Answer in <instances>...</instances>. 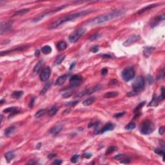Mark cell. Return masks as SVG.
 Instances as JSON below:
<instances>
[{
  "mask_svg": "<svg viewBox=\"0 0 165 165\" xmlns=\"http://www.w3.org/2000/svg\"><path fill=\"white\" fill-rule=\"evenodd\" d=\"M124 9H118L112 12H110L108 14L104 15H101L98 17L94 18L93 20H90V21L87 23V25L90 27L99 25L100 24H102L103 23H106L107 21H109L110 20L116 19L117 17L121 16L124 13Z\"/></svg>",
  "mask_w": 165,
  "mask_h": 165,
  "instance_id": "1",
  "label": "cell"
},
{
  "mask_svg": "<svg viewBox=\"0 0 165 165\" xmlns=\"http://www.w3.org/2000/svg\"><path fill=\"white\" fill-rule=\"evenodd\" d=\"M92 12L93 10H85L81 11V12H77V13H75V14H73L68 15V16H65V17H61L59 20H56V21L52 23L49 26V29H56V28H58L59 26H61V25L64 24V23H65L66 22L72 21H74L76 19H78V18L82 17V16H84L85 15L88 14H90V13Z\"/></svg>",
  "mask_w": 165,
  "mask_h": 165,
  "instance_id": "2",
  "label": "cell"
},
{
  "mask_svg": "<svg viewBox=\"0 0 165 165\" xmlns=\"http://www.w3.org/2000/svg\"><path fill=\"white\" fill-rule=\"evenodd\" d=\"M155 130V126L150 120H145L142 122L140 128V131L142 134L149 135L152 134Z\"/></svg>",
  "mask_w": 165,
  "mask_h": 165,
  "instance_id": "3",
  "label": "cell"
},
{
  "mask_svg": "<svg viewBox=\"0 0 165 165\" xmlns=\"http://www.w3.org/2000/svg\"><path fill=\"white\" fill-rule=\"evenodd\" d=\"M145 87V81L142 76L138 77L134 81L132 84V89L135 94H138L141 92L144 89Z\"/></svg>",
  "mask_w": 165,
  "mask_h": 165,
  "instance_id": "4",
  "label": "cell"
},
{
  "mask_svg": "<svg viewBox=\"0 0 165 165\" xmlns=\"http://www.w3.org/2000/svg\"><path fill=\"white\" fill-rule=\"evenodd\" d=\"M86 30H87L84 27H82V28H80V29L75 30L70 35L69 38H68L69 41H70L71 43H75L76 41H78V40L80 39L81 37L85 34Z\"/></svg>",
  "mask_w": 165,
  "mask_h": 165,
  "instance_id": "5",
  "label": "cell"
},
{
  "mask_svg": "<svg viewBox=\"0 0 165 165\" xmlns=\"http://www.w3.org/2000/svg\"><path fill=\"white\" fill-rule=\"evenodd\" d=\"M136 75V73L132 67H127L124 68L122 72V77L125 81H130L132 80Z\"/></svg>",
  "mask_w": 165,
  "mask_h": 165,
  "instance_id": "6",
  "label": "cell"
},
{
  "mask_svg": "<svg viewBox=\"0 0 165 165\" xmlns=\"http://www.w3.org/2000/svg\"><path fill=\"white\" fill-rule=\"evenodd\" d=\"M82 82V78L79 75H74L70 79V87H77L81 85Z\"/></svg>",
  "mask_w": 165,
  "mask_h": 165,
  "instance_id": "7",
  "label": "cell"
},
{
  "mask_svg": "<svg viewBox=\"0 0 165 165\" xmlns=\"http://www.w3.org/2000/svg\"><path fill=\"white\" fill-rule=\"evenodd\" d=\"M12 26V22L8 21V22H1V25H0V34L1 35L7 33L9 31Z\"/></svg>",
  "mask_w": 165,
  "mask_h": 165,
  "instance_id": "8",
  "label": "cell"
},
{
  "mask_svg": "<svg viewBox=\"0 0 165 165\" xmlns=\"http://www.w3.org/2000/svg\"><path fill=\"white\" fill-rule=\"evenodd\" d=\"M50 74H51V71H50V68H49V66H46L43 68L41 71V72L40 73V75H39L41 81L45 82L48 80L50 78Z\"/></svg>",
  "mask_w": 165,
  "mask_h": 165,
  "instance_id": "9",
  "label": "cell"
},
{
  "mask_svg": "<svg viewBox=\"0 0 165 165\" xmlns=\"http://www.w3.org/2000/svg\"><path fill=\"white\" fill-rule=\"evenodd\" d=\"M116 127V124L114 123H112L111 122H109V123H107L104 126L103 128L100 130L99 131L97 132V134H104V132H107L108 131H112L113 130H114Z\"/></svg>",
  "mask_w": 165,
  "mask_h": 165,
  "instance_id": "10",
  "label": "cell"
},
{
  "mask_svg": "<svg viewBox=\"0 0 165 165\" xmlns=\"http://www.w3.org/2000/svg\"><path fill=\"white\" fill-rule=\"evenodd\" d=\"M140 39V36L138 35H133L129 37L128 39H127L126 41L123 43V45L124 46H130L131 45L134 43L135 42Z\"/></svg>",
  "mask_w": 165,
  "mask_h": 165,
  "instance_id": "11",
  "label": "cell"
},
{
  "mask_svg": "<svg viewBox=\"0 0 165 165\" xmlns=\"http://www.w3.org/2000/svg\"><path fill=\"white\" fill-rule=\"evenodd\" d=\"M64 7H60L58 8L57 9H55V10H52V11H50V12H47V13H46V14H44L41 15V16H38V17H37V18L34 19V20H33V22H35V23H36V22L39 21H41V20H43V19L45 17L49 16V15L55 13V12H58V11H59V10H61V9H63Z\"/></svg>",
  "mask_w": 165,
  "mask_h": 165,
  "instance_id": "12",
  "label": "cell"
},
{
  "mask_svg": "<svg viewBox=\"0 0 165 165\" xmlns=\"http://www.w3.org/2000/svg\"><path fill=\"white\" fill-rule=\"evenodd\" d=\"M165 20V15H161V16H158L157 17H155L153 20H152V21L150 22V27L152 28L156 27L157 25L160 23L161 22Z\"/></svg>",
  "mask_w": 165,
  "mask_h": 165,
  "instance_id": "13",
  "label": "cell"
},
{
  "mask_svg": "<svg viewBox=\"0 0 165 165\" xmlns=\"http://www.w3.org/2000/svg\"><path fill=\"white\" fill-rule=\"evenodd\" d=\"M63 129V126L62 125V124H57V125H56V126H54V127H52L50 130V134H52V135H54V136H56V135H58V134H59L60 132H61V131H62V130Z\"/></svg>",
  "mask_w": 165,
  "mask_h": 165,
  "instance_id": "14",
  "label": "cell"
},
{
  "mask_svg": "<svg viewBox=\"0 0 165 165\" xmlns=\"http://www.w3.org/2000/svg\"><path fill=\"white\" fill-rule=\"evenodd\" d=\"M101 88V87L100 85H96V86L94 87L90 88H89V89H88V90L84 91L83 92H81L80 94L79 95V96H82V95H85L91 94H92V93L96 92V91H97V90H99Z\"/></svg>",
  "mask_w": 165,
  "mask_h": 165,
  "instance_id": "15",
  "label": "cell"
},
{
  "mask_svg": "<svg viewBox=\"0 0 165 165\" xmlns=\"http://www.w3.org/2000/svg\"><path fill=\"white\" fill-rule=\"evenodd\" d=\"M154 50H155V48L152 47V46H146V47H145L143 50V54L144 57L148 58L152 54Z\"/></svg>",
  "mask_w": 165,
  "mask_h": 165,
  "instance_id": "16",
  "label": "cell"
},
{
  "mask_svg": "<svg viewBox=\"0 0 165 165\" xmlns=\"http://www.w3.org/2000/svg\"><path fill=\"white\" fill-rule=\"evenodd\" d=\"M26 49L25 46H21V47H17L16 49H12V50H7V51H3L1 52V56H3V55H5V54H7L10 53V52H16V51H22V50H24L25 49Z\"/></svg>",
  "mask_w": 165,
  "mask_h": 165,
  "instance_id": "17",
  "label": "cell"
},
{
  "mask_svg": "<svg viewBox=\"0 0 165 165\" xmlns=\"http://www.w3.org/2000/svg\"><path fill=\"white\" fill-rule=\"evenodd\" d=\"M67 77H68V75H63L59 77L57 80L56 81V85H63L64 82H65L66 80L67 79Z\"/></svg>",
  "mask_w": 165,
  "mask_h": 165,
  "instance_id": "18",
  "label": "cell"
},
{
  "mask_svg": "<svg viewBox=\"0 0 165 165\" xmlns=\"http://www.w3.org/2000/svg\"><path fill=\"white\" fill-rule=\"evenodd\" d=\"M3 112L4 113H11V114H16L17 112H19L18 111V108L17 107H9V108H7L6 109L3 110Z\"/></svg>",
  "mask_w": 165,
  "mask_h": 165,
  "instance_id": "19",
  "label": "cell"
},
{
  "mask_svg": "<svg viewBox=\"0 0 165 165\" xmlns=\"http://www.w3.org/2000/svg\"><path fill=\"white\" fill-rule=\"evenodd\" d=\"M30 10V8H24V9H22V10H17V12H16L13 14L12 17H15V16H22V15L26 14L27 12H29Z\"/></svg>",
  "mask_w": 165,
  "mask_h": 165,
  "instance_id": "20",
  "label": "cell"
},
{
  "mask_svg": "<svg viewBox=\"0 0 165 165\" xmlns=\"http://www.w3.org/2000/svg\"><path fill=\"white\" fill-rule=\"evenodd\" d=\"M66 47H67V45H66V43L65 41H59L57 45V48L59 51H62V50H65L66 49Z\"/></svg>",
  "mask_w": 165,
  "mask_h": 165,
  "instance_id": "21",
  "label": "cell"
},
{
  "mask_svg": "<svg viewBox=\"0 0 165 165\" xmlns=\"http://www.w3.org/2000/svg\"><path fill=\"white\" fill-rule=\"evenodd\" d=\"M58 111V107H56V106H54L52 108H50V110L48 111V115L50 117L54 116Z\"/></svg>",
  "mask_w": 165,
  "mask_h": 165,
  "instance_id": "22",
  "label": "cell"
},
{
  "mask_svg": "<svg viewBox=\"0 0 165 165\" xmlns=\"http://www.w3.org/2000/svg\"><path fill=\"white\" fill-rule=\"evenodd\" d=\"M15 157V154L14 153V152L11 151V152H8L7 153H5V157L6 158V159L8 163H9L10 161L13 159Z\"/></svg>",
  "mask_w": 165,
  "mask_h": 165,
  "instance_id": "23",
  "label": "cell"
},
{
  "mask_svg": "<svg viewBox=\"0 0 165 165\" xmlns=\"http://www.w3.org/2000/svg\"><path fill=\"white\" fill-rule=\"evenodd\" d=\"M119 95V92H107L104 95V98H112V97H115Z\"/></svg>",
  "mask_w": 165,
  "mask_h": 165,
  "instance_id": "24",
  "label": "cell"
},
{
  "mask_svg": "<svg viewBox=\"0 0 165 165\" xmlns=\"http://www.w3.org/2000/svg\"><path fill=\"white\" fill-rule=\"evenodd\" d=\"M95 100V97H90V98H88L86 100H85L83 102H82V104L85 105V106H89L90 104H92L93 103H94Z\"/></svg>",
  "mask_w": 165,
  "mask_h": 165,
  "instance_id": "25",
  "label": "cell"
},
{
  "mask_svg": "<svg viewBox=\"0 0 165 165\" xmlns=\"http://www.w3.org/2000/svg\"><path fill=\"white\" fill-rule=\"evenodd\" d=\"M41 52L42 53H43L44 54H49L51 53L52 52V48L49 45H46L44 46L42 49H41Z\"/></svg>",
  "mask_w": 165,
  "mask_h": 165,
  "instance_id": "26",
  "label": "cell"
},
{
  "mask_svg": "<svg viewBox=\"0 0 165 165\" xmlns=\"http://www.w3.org/2000/svg\"><path fill=\"white\" fill-rule=\"evenodd\" d=\"M24 92L23 91H16L12 93V97L14 99H19L23 95Z\"/></svg>",
  "mask_w": 165,
  "mask_h": 165,
  "instance_id": "27",
  "label": "cell"
},
{
  "mask_svg": "<svg viewBox=\"0 0 165 165\" xmlns=\"http://www.w3.org/2000/svg\"><path fill=\"white\" fill-rule=\"evenodd\" d=\"M157 6V5H154V4H153V5H148V6H146V7H145L143 8L142 9H141V10H139L138 12V14H142V13H143L144 12H146V11H147V10H150L151 9V8H152L153 7H156Z\"/></svg>",
  "mask_w": 165,
  "mask_h": 165,
  "instance_id": "28",
  "label": "cell"
},
{
  "mask_svg": "<svg viewBox=\"0 0 165 165\" xmlns=\"http://www.w3.org/2000/svg\"><path fill=\"white\" fill-rule=\"evenodd\" d=\"M15 130L14 126H10V127H8L5 130V135L6 136H8L11 135V134L14 132Z\"/></svg>",
  "mask_w": 165,
  "mask_h": 165,
  "instance_id": "29",
  "label": "cell"
},
{
  "mask_svg": "<svg viewBox=\"0 0 165 165\" xmlns=\"http://www.w3.org/2000/svg\"><path fill=\"white\" fill-rule=\"evenodd\" d=\"M41 66H42V61H39L38 63H37L36 65V66H34V70H33V71H34V73H38L39 72V70H41Z\"/></svg>",
  "mask_w": 165,
  "mask_h": 165,
  "instance_id": "30",
  "label": "cell"
},
{
  "mask_svg": "<svg viewBox=\"0 0 165 165\" xmlns=\"http://www.w3.org/2000/svg\"><path fill=\"white\" fill-rule=\"evenodd\" d=\"M46 110L45 109L39 110V111H37V112L36 113V114H35V117H36V118H39V117H40L43 116V115H45V114H46Z\"/></svg>",
  "mask_w": 165,
  "mask_h": 165,
  "instance_id": "31",
  "label": "cell"
},
{
  "mask_svg": "<svg viewBox=\"0 0 165 165\" xmlns=\"http://www.w3.org/2000/svg\"><path fill=\"white\" fill-rule=\"evenodd\" d=\"M117 150V148L116 146H110V147H109V148L107 149L105 154H106V155H109L110 153H112L113 152H116Z\"/></svg>",
  "mask_w": 165,
  "mask_h": 165,
  "instance_id": "32",
  "label": "cell"
},
{
  "mask_svg": "<svg viewBox=\"0 0 165 165\" xmlns=\"http://www.w3.org/2000/svg\"><path fill=\"white\" fill-rule=\"evenodd\" d=\"M154 152L155 153H156L158 155H161L163 157V159H164V156H165V150L164 149H162V148H155L154 150Z\"/></svg>",
  "mask_w": 165,
  "mask_h": 165,
  "instance_id": "33",
  "label": "cell"
},
{
  "mask_svg": "<svg viewBox=\"0 0 165 165\" xmlns=\"http://www.w3.org/2000/svg\"><path fill=\"white\" fill-rule=\"evenodd\" d=\"M65 55H61V56H59L58 58L56 59V61H55L56 65H59V64H61L63 61V60L65 59Z\"/></svg>",
  "mask_w": 165,
  "mask_h": 165,
  "instance_id": "34",
  "label": "cell"
},
{
  "mask_svg": "<svg viewBox=\"0 0 165 165\" xmlns=\"http://www.w3.org/2000/svg\"><path fill=\"white\" fill-rule=\"evenodd\" d=\"M136 124L134 123H130L128 124L126 126H125V129L127 130H132L136 128Z\"/></svg>",
  "mask_w": 165,
  "mask_h": 165,
  "instance_id": "35",
  "label": "cell"
},
{
  "mask_svg": "<svg viewBox=\"0 0 165 165\" xmlns=\"http://www.w3.org/2000/svg\"><path fill=\"white\" fill-rule=\"evenodd\" d=\"M159 102V100L158 98L156 97V95H154V97L152 99V101H151L150 103L149 104V106H156L158 103Z\"/></svg>",
  "mask_w": 165,
  "mask_h": 165,
  "instance_id": "36",
  "label": "cell"
},
{
  "mask_svg": "<svg viewBox=\"0 0 165 165\" xmlns=\"http://www.w3.org/2000/svg\"><path fill=\"white\" fill-rule=\"evenodd\" d=\"M50 87V82H49V83H47L45 87H44L43 88V89L41 90V94L43 95L45 94V93H46V92L48 91V90L49 89V88Z\"/></svg>",
  "mask_w": 165,
  "mask_h": 165,
  "instance_id": "37",
  "label": "cell"
},
{
  "mask_svg": "<svg viewBox=\"0 0 165 165\" xmlns=\"http://www.w3.org/2000/svg\"><path fill=\"white\" fill-rule=\"evenodd\" d=\"M145 101H143V102H142V103H139V104L136 107V108H135V110H134V112H139V110L141 109V108L142 107H143L144 105L145 104Z\"/></svg>",
  "mask_w": 165,
  "mask_h": 165,
  "instance_id": "38",
  "label": "cell"
},
{
  "mask_svg": "<svg viewBox=\"0 0 165 165\" xmlns=\"http://www.w3.org/2000/svg\"><path fill=\"white\" fill-rule=\"evenodd\" d=\"M79 155L78 154L74 155L71 158V162L72 163H76L79 160Z\"/></svg>",
  "mask_w": 165,
  "mask_h": 165,
  "instance_id": "39",
  "label": "cell"
},
{
  "mask_svg": "<svg viewBox=\"0 0 165 165\" xmlns=\"http://www.w3.org/2000/svg\"><path fill=\"white\" fill-rule=\"evenodd\" d=\"M100 37H101V35L99 34H95L94 35L92 36H90L89 39H90V41H94V40H95V39L99 38Z\"/></svg>",
  "mask_w": 165,
  "mask_h": 165,
  "instance_id": "40",
  "label": "cell"
},
{
  "mask_svg": "<svg viewBox=\"0 0 165 165\" xmlns=\"http://www.w3.org/2000/svg\"><path fill=\"white\" fill-rule=\"evenodd\" d=\"M98 50H99V46H92V47L90 49V51L92 52H94V53L97 52H98Z\"/></svg>",
  "mask_w": 165,
  "mask_h": 165,
  "instance_id": "41",
  "label": "cell"
},
{
  "mask_svg": "<svg viewBox=\"0 0 165 165\" xmlns=\"http://www.w3.org/2000/svg\"><path fill=\"white\" fill-rule=\"evenodd\" d=\"M35 100H36V97H35L32 98L31 100H30V101L29 103V106L30 108H32V107H34V103H35Z\"/></svg>",
  "mask_w": 165,
  "mask_h": 165,
  "instance_id": "42",
  "label": "cell"
},
{
  "mask_svg": "<svg viewBox=\"0 0 165 165\" xmlns=\"http://www.w3.org/2000/svg\"><path fill=\"white\" fill-rule=\"evenodd\" d=\"M78 101H71V102H68L66 103V105H68V106H74L76 104L78 103Z\"/></svg>",
  "mask_w": 165,
  "mask_h": 165,
  "instance_id": "43",
  "label": "cell"
},
{
  "mask_svg": "<svg viewBox=\"0 0 165 165\" xmlns=\"http://www.w3.org/2000/svg\"><path fill=\"white\" fill-rule=\"evenodd\" d=\"M124 157V154H119V155H117L116 156H114V159H117V160H119V159H121L122 158H123Z\"/></svg>",
  "mask_w": 165,
  "mask_h": 165,
  "instance_id": "44",
  "label": "cell"
},
{
  "mask_svg": "<svg viewBox=\"0 0 165 165\" xmlns=\"http://www.w3.org/2000/svg\"><path fill=\"white\" fill-rule=\"evenodd\" d=\"M131 162V159H128V158H126L123 159V161H121V163H123V164H128Z\"/></svg>",
  "mask_w": 165,
  "mask_h": 165,
  "instance_id": "45",
  "label": "cell"
},
{
  "mask_svg": "<svg viewBox=\"0 0 165 165\" xmlns=\"http://www.w3.org/2000/svg\"><path fill=\"white\" fill-rule=\"evenodd\" d=\"M165 126H161L159 128V133L161 135H163L164 134V132H165Z\"/></svg>",
  "mask_w": 165,
  "mask_h": 165,
  "instance_id": "46",
  "label": "cell"
},
{
  "mask_svg": "<svg viewBox=\"0 0 165 165\" xmlns=\"http://www.w3.org/2000/svg\"><path fill=\"white\" fill-rule=\"evenodd\" d=\"M125 113H126L125 112H121V113H118V114H116V115L114 116V117H116V118H119V117H122L123 116H124V115L125 114Z\"/></svg>",
  "mask_w": 165,
  "mask_h": 165,
  "instance_id": "47",
  "label": "cell"
},
{
  "mask_svg": "<svg viewBox=\"0 0 165 165\" xmlns=\"http://www.w3.org/2000/svg\"><path fill=\"white\" fill-rule=\"evenodd\" d=\"M147 80H148L149 84L152 85L153 83V78H152V76H150V75H148L147 77Z\"/></svg>",
  "mask_w": 165,
  "mask_h": 165,
  "instance_id": "48",
  "label": "cell"
},
{
  "mask_svg": "<svg viewBox=\"0 0 165 165\" xmlns=\"http://www.w3.org/2000/svg\"><path fill=\"white\" fill-rule=\"evenodd\" d=\"M83 157L85 158H86V159H90V158L92 157V154L90 153H85V154L83 155Z\"/></svg>",
  "mask_w": 165,
  "mask_h": 165,
  "instance_id": "49",
  "label": "cell"
},
{
  "mask_svg": "<svg viewBox=\"0 0 165 165\" xmlns=\"http://www.w3.org/2000/svg\"><path fill=\"white\" fill-rule=\"evenodd\" d=\"M61 163H62V161L60 160V159H57V160H56L54 162L53 164L54 165H61Z\"/></svg>",
  "mask_w": 165,
  "mask_h": 165,
  "instance_id": "50",
  "label": "cell"
},
{
  "mask_svg": "<svg viewBox=\"0 0 165 165\" xmlns=\"http://www.w3.org/2000/svg\"><path fill=\"white\" fill-rule=\"evenodd\" d=\"M72 94V93L71 92H66L65 93V94H64L63 95V97H65V98H66V97H68L70 96Z\"/></svg>",
  "mask_w": 165,
  "mask_h": 165,
  "instance_id": "51",
  "label": "cell"
},
{
  "mask_svg": "<svg viewBox=\"0 0 165 165\" xmlns=\"http://www.w3.org/2000/svg\"><path fill=\"white\" fill-rule=\"evenodd\" d=\"M107 72H108V71H107V69H106V68H103L102 70V71H101V74H102V75H106L107 74Z\"/></svg>",
  "mask_w": 165,
  "mask_h": 165,
  "instance_id": "52",
  "label": "cell"
},
{
  "mask_svg": "<svg viewBox=\"0 0 165 165\" xmlns=\"http://www.w3.org/2000/svg\"><path fill=\"white\" fill-rule=\"evenodd\" d=\"M117 83V81L116 79L112 80L110 82V85H116Z\"/></svg>",
  "mask_w": 165,
  "mask_h": 165,
  "instance_id": "53",
  "label": "cell"
},
{
  "mask_svg": "<svg viewBox=\"0 0 165 165\" xmlns=\"http://www.w3.org/2000/svg\"><path fill=\"white\" fill-rule=\"evenodd\" d=\"M56 155H56V153H52V154H50V155H49V159H52V158L55 157Z\"/></svg>",
  "mask_w": 165,
  "mask_h": 165,
  "instance_id": "54",
  "label": "cell"
},
{
  "mask_svg": "<svg viewBox=\"0 0 165 165\" xmlns=\"http://www.w3.org/2000/svg\"><path fill=\"white\" fill-rule=\"evenodd\" d=\"M39 54H40V52H39V50H36V52H35V56H36V57H38V56H39Z\"/></svg>",
  "mask_w": 165,
  "mask_h": 165,
  "instance_id": "55",
  "label": "cell"
},
{
  "mask_svg": "<svg viewBox=\"0 0 165 165\" xmlns=\"http://www.w3.org/2000/svg\"><path fill=\"white\" fill-rule=\"evenodd\" d=\"M102 56L104 58H111V56H110L108 54H103V55H102Z\"/></svg>",
  "mask_w": 165,
  "mask_h": 165,
  "instance_id": "56",
  "label": "cell"
},
{
  "mask_svg": "<svg viewBox=\"0 0 165 165\" xmlns=\"http://www.w3.org/2000/svg\"><path fill=\"white\" fill-rule=\"evenodd\" d=\"M36 162H34V160H31L30 161L29 163H28L29 165H34V164H36Z\"/></svg>",
  "mask_w": 165,
  "mask_h": 165,
  "instance_id": "57",
  "label": "cell"
},
{
  "mask_svg": "<svg viewBox=\"0 0 165 165\" xmlns=\"http://www.w3.org/2000/svg\"><path fill=\"white\" fill-rule=\"evenodd\" d=\"M75 63H73V65H72L70 66V70H72V69H73V68H74V66H75Z\"/></svg>",
  "mask_w": 165,
  "mask_h": 165,
  "instance_id": "58",
  "label": "cell"
}]
</instances>
